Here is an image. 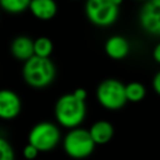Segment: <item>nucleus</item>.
Segmentation results:
<instances>
[{"label":"nucleus","instance_id":"1","mask_svg":"<svg viewBox=\"0 0 160 160\" xmlns=\"http://www.w3.org/2000/svg\"><path fill=\"white\" fill-rule=\"evenodd\" d=\"M86 115V105L84 100L78 99L74 92L64 94L55 104V118L58 122L68 129L79 128Z\"/></svg>","mask_w":160,"mask_h":160},{"label":"nucleus","instance_id":"2","mask_svg":"<svg viewBox=\"0 0 160 160\" xmlns=\"http://www.w3.org/2000/svg\"><path fill=\"white\" fill-rule=\"evenodd\" d=\"M55 66L49 58L32 56L25 61L22 66V76L25 82L35 89L49 86L55 78Z\"/></svg>","mask_w":160,"mask_h":160},{"label":"nucleus","instance_id":"3","mask_svg":"<svg viewBox=\"0 0 160 160\" xmlns=\"http://www.w3.org/2000/svg\"><path fill=\"white\" fill-rule=\"evenodd\" d=\"M95 145L96 144L92 140L90 131L81 128L70 129L62 140L64 151L72 159H85L90 156L95 149Z\"/></svg>","mask_w":160,"mask_h":160},{"label":"nucleus","instance_id":"4","mask_svg":"<svg viewBox=\"0 0 160 160\" xmlns=\"http://www.w3.org/2000/svg\"><path fill=\"white\" fill-rule=\"evenodd\" d=\"M126 85L116 79H106L101 81L96 89V99L99 104L108 110L121 109L126 101Z\"/></svg>","mask_w":160,"mask_h":160},{"label":"nucleus","instance_id":"5","mask_svg":"<svg viewBox=\"0 0 160 160\" xmlns=\"http://www.w3.org/2000/svg\"><path fill=\"white\" fill-rule=\"evenodd\" d=\"M85 15L91 24L106 28L118 20L119 5L114 0H86Z\"/></svg>","mask_w":160,"mask_h":160},{"label":"nucleus","instance_id":"6","mask_svg":"<svg viewBox=\"0 0 160 160\" xmlns=\"http://www.w3.org/2000/svg\"><path fill=\"white\" fill-rule=\"evenodd\" d=\"M61 138L59 128L50 121L35 124L28 135V144L34 145L39 151H50L59 144Z\"/></svg>","mask_w":160,"mask_h":160},{"label":"nucleus","instance_id":"7","mask_svg":"<svg viewBox=\"0 0 160 160\" xmlns=\"http://www.w3.org/2000/svg\"><path fill=\"white\" fill-rule=\"evenodd\" d=\"M140 26L149 34L160 36V0H146L139 12Z\"/></svg>","mask_w":160,"mask_h":160},{"label":"nucleus","instance_id":"8","mask_svg":"<svg viewBox=\"0 0 160 160\" xmlns=\"http://www.w3.org/2000/svg\"><path fill=\"white\" fill-rule=\"evenodd\" d=\"M21 111V100L16 92L4 89L0 91V118L4 120L15 119Z\"/></svg>","mask_w":160,"mask_h":160},{"label":"nucleus","instance_id":"9","mask_svg":"<svg viewBox=\"0 0 160 160\" xmlns=\"http://www.w3.org/2000/svg\"><path fill=\"white\" fill-rule=\"evenodd\" d=\"M130 51L129 41L121 35L110 36L105 42V52L114 60H121L128 56Z\"/></svg>","mask_w":160,"mask_h":160},{"label":"nucleus","instance_id":"10","mask_svg":"<svg viewBox=\"0 0 160 160\" xmlns=\"http://www.w3.org/2000/svg\"><path fill=\"white\" fill-rule=\"evenodd\" d=\"M10 50L11 54L15 59L18 60H22V61H28L29 59H31L32 56H35V51H34V40L25 36V35H20L16 36L11 45H10Z\"/></svg>","mask_w":160,"mask_h":160},{"label":"nucleus","instance_id":"11","mask_svg":"<svg viewBox=\"0 0 160 160\" xmlns=\"http://www.w3.org/2000/svg\"><path fill=\"white\" fill-rule=\"evenodd\" d=\"M29 9L39 20H50L56 15L58 11L55 0H31Z\"/></svg>","mask_w":160,"mask_h":160},{"label":"nucleus","instance_id":"12","mask_svg":"<svg viewBox=\"0 0 160 160\" xmlns=\"http://www.w3.org/2000/svg\"><path fill=\"white\" fill-rule=\"evenodd\" d=\"M89 131H90V135L96 145H102V144L109 142L114 135V128H112L111 122H109L106 120L95 121L91 125V128L89 129Z\"/></svg>","mask_w":160,"mask_h":160},{"label":"nucleus","instance_id":"13","mask_svg":"<svg viewBox=\"0 0 160 160\" xmlns=\"http://www.w3.org/2000/svg\"><path fill=\"white\" fill-rule=\"evenodd\" d=\"M126 98H128V101H131V102H138V101H141L145 95H146V90H145V86L141 84V82H138V81H132V82H129L126 86Z\"/></svg>","mask_w":160,"mask_h":160},{"label":"nucleus","instance_id":"14","mask_svg":"<svg viewBox=\"0 0 160 160\" xmlns=\"http://www.w3.org/2000/svg\"><path fill=\"white\" fill-rule=\"evenodd\" d=\"M31 0H0L1 8L9 14H20L30 8Z\"/></svg>","mask_w":160,"mask_h":160},{"label":"nucleus","instance_id":"15","mask_svg":"<svg viewBox=\"0 0 160 160\" xmlns=\"http://www.w3.org/2000/svg\"><path fill=\"white\" fill-rule=\"evenodd\" d=\"M52 41L46 36H40L34 40V51L36 56L49 58L52 52Z\"/></svg>","mask_w":160,"mask_h":160},{"label":"nucleus","instance_id":"16","mask_svg":"<svg viewBox=\"0 0 160 160\" xmlns=\"http://www.w3.org/2000/svg\"><path fill=\"white\" fill-rule=\"evenodd\" d=\"M0 160H15L12 146L5 138L0 139Z\"/></svg>","mask_w":160,"mask_h":160},{"label":"nucleus","instance_id":"17","mask_svg":"<svg viewBox=\"0 0 160 160\" xmlns=\"http://www.w3.org/2000/svg\"><path fill=\"white\" fill-rule=\"evenodd\" d=\"M39 152H40V151H39L34 145H31V144H28V145L24 148V150H22V155H24V158H25L26 160H34V159L38 156Z\"/></svg>","mask_w":160,"mask_h":160},{"label":"nucleus","instance_id":"18","mask_svg":"<svg viewBox=\"0 0 160 160\" xmlns=\"http://www.w3.org/2000/svg\"><path fill=\"white\" fill-rule=\"evenodd\" d=\"M152 88H154L155 92L160 96V71H158L152 79Z\"/></svg>","mask_w":160,"mask_h":160},{"label":"nucleus","instance_id":"19","mask_svg":"<svg viewBox=\"0 0 160 160\" xmlns=\"http://www.w3.org/2000/svg\"><path fill=\"white\" fill-rule=\"evenodd\" d=\"M152 58H154V60L156 62L160 64V42L156 44V46L154 48V50H152Z\"/></svg>","mask_w":160,"mask_h":160},{"label":"nucleus","instance_id":"20","mask_svg":"<svg viewBox=\"0 0 160 160\" xmlns=\"http://www.w3.org/2000/svg\"><path fill=\"white\" fill-rule=\"evenodd\" d=\"M74 95L78 98V99H80V100H84L85 101V99H86V91L84 90V89H76L75 91H74Z\"/></svg>","mask_w":160,"mask_h":160},{"label":"nucleus","instance_id":"21","mask_svg":"<svg viewBox=\"0 0 160 160\" xmlns=\"http://www.w3.org/2000/svg\"><path fill=\"white\" fill-rule=\"evenodd\" d=\"M114 2H115L116 5H119V6H120V4L122 2V0H114Z\"/></svg>","mask_w":160,"mask_h":160}]
</instances>
